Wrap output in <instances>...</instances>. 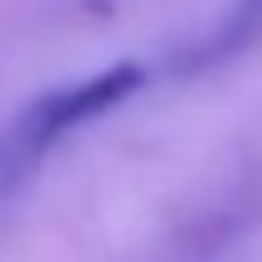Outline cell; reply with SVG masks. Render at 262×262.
Returning <instances> with one entry per match:
<instances>
[{
    "instance_id": "1",
    "label": "cell",
    "mask_w": 262,
    "mask_h": 262,
    "mask_svg": "<svg viewBox=\"0 0 262 262\" xmlns=\"http://www.w3.org/2000/svg\"><path fill=\"white\" fill-rule=\"evenodd\" d=\"M257 39H262V0H233L214 29H204L189 49H180V54L170 58V68H175V73H204V68L233 63Z\"/></svg>"
}]
</instances>
